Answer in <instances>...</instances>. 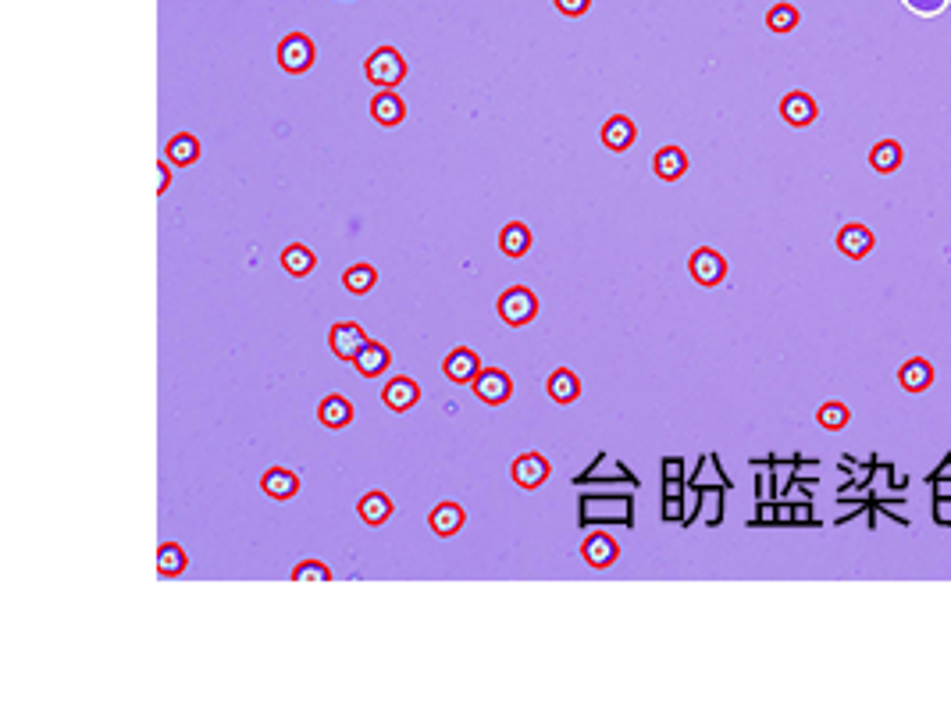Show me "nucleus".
<instances>
[{"instance_id":"7","label":"nucleus","mask_w":951,"mask_h":713,"mask_svg":"<svg viewBox=\"0 0 951 713\" xmlns=\"http://www.w3.org/2000/svg\"><path fill=\"white\" fill-rule=\"evenodd\" d=\"M328 346L339 361H357V353L367 346V332L357 325V321H335L332 332H328Z\"/></svg>"},{"instance_id":"19","label":"nucleus","mask_w":951,"mask_h":713,"mask_svg":"<svg viewBox=\"0 0 951 713\" xmlns=\"http://www.w3.org/2000/svg\"><path fill=\"white\" fill-rule=\"evenodd\" d=\"M545 393H549V400H553V403L567 407V403L581 400V378L574 375L570 368H556L553 375L545 378Z\"/></svg>"},{"instance_id":"36","label":"nucleus","mask_w":951,"mask_h":713,"mask_svg":"<svg viewBox=\"0 0 951 713\" xmlns=\"http://www.w3.org/2000/svg\"><path fill=\"white\" fill-rule=\"evenodd\" d=\"M157 172H161V179H157V193H168L171 186V172H168V161L157 164Z\"/></svg>"},{"instance_id":"29","label":"nucleus","mask_w":951,"mask_h":713,"mask_svg":"<svg viewBox=\"0 0 951 713\" xmlns=\"http://www.w3.org/2000/svg\"><path fill=\"white\" fill-rule=\"evenodd\" d=\"M798 8L795 4H788V0H777L770 11H766V29L770 33H791V29H798Z\"/></svg>"},{"instance_id":"1","label":"nucleus","mask_w":951,"mask_h":713,"mask_svg":"<svg viewBox=\"0 0 951 713\" xmlns=\"http://www.w3.org/2000/svg\"><path fill=\"white\" fill-rule=\"evenodd\" d=\"M364 75L371 86L392 90V86H399V82L407 79V58H403L396 47H378L371 50V58L364 61Z\"/></svg>"},{"instance_id":"11","label":"nucleus","mask_w":951,"mask_h":713,"mask_svg":"<svg viewBox=\"0 0 951 713\" xmlns=\"http://www.w3.org/2000/svg\"><path fill=\"white\" fill-rule=\"evenodd\" d=\"M382 400L392 414H407V410H414L417 400H421V386H417L414 378L399 375V378H392V382H385Z\"/></svg>"},{"instance_id":"30","label":"nucleus","mask_w":951,"mask_h":713,"mask_svg":"<svg viewBox=\"0 0 951 713\" xmlns=\"http://www.w3.org/2000/svg\"><path fill=\"white\" fill-rule=\"evenodd\" d=\"M816 421H820V428H827V432H841V428H848V421H852V410L841 400H827L816 410Z\"/></svg>"},{"instance_id":"13","label":"nucleus","mask_w":951,"mask_h":713,"mask_svg":"<svg viewBox=\"0 0 951 713\" xmlns=\"http://www.w3.org/2000/svg\"><path fill=\"white\" fill-rule=\"evenodd\" d=\"M371 118L385 129H396L407 118V100L399 97L396 90H378L371 97Z\"/></svg>"},{"instance_id":"9","label":"nucleus","mask_w":951,"mask_h":713,"mask_svg":"<svg viewBox=\"0 0 951 713\" xmlns=\"http://www.w3.org/2000/svg\"><path fill=\"white\" fill-rule=\"evenodd\" d=\"M442 375H446L449 382H456V386H471L474 378L481 375V357L471 346H456V350L446 353V361H442Z\"/></svg>"},{"instance_id":"8","label":"nucleus","mask_w":951,"mask_h":713,"mask_svg":"<svg viewBox=\"0 0 951 713\" xmlns=\"http://www.w3.org/2000/svg\"><path fill=\"white\" fill-rule=\"evenodd\" d=\"M834 243H838V250L848 257V261H862V257H870V254H873V246H877V236H873L870 225L848 222V225H841V229H838Z\"/></svg>"},{"instance_id":"31","label":"nucleus","mask_w":951,"mask_h":713,"mask_svg":"<svg viewBox=\"0 0 951 713\" xmlns=\"http://www.w3.org/2000/svg\"><path fill=\"white\" fill-rule=\"evenodd\" d=\"M332 578L335 574L321 560H303V564L293 567V582H332Z\"/></svg>"},{"instance_id":"24","label":"nucleus","mask_w":951,"mask_h":713,"mask_svg":"<svg viewBox=\"0 0 951 713\" xmlns=\"http://www.w3.org/2000/svg\"><path fill=\"white\" fill-rule=\"evenodd\" d=\"M357 514H360V521H364V525L382 528L385 521L392 517V500L385 496V492H367V496H360Z\"/></svg>"},{"instance_id":"2","label":"nucleus","mask_w":951,"mask_h":713,"mask_svg":"<svg viewBox=\"0 0 951 713\" xmlns=\"http://www.w3.org/2000/svg\"><path fill=\"white\" fill-rule=\"evenodd\" d=\"M538 307H542V304H538L535 289H528V286H510L503 296H499L496 311H499V318H503L510 328H524V325H531V321L538 318Z\"/></svg>"},{"instance_id":"18","label":"nucleus","mask_w":951,"mask_h":713,"mask_svg":"<svg viewBox=\"0 0 951 713\" xmlns=\"http://www.w3.org/2000/svg\"><path fill=\"white\" fill-rule=\"evenodd\" d=\"M317 421L325 428H332V432H339V428H350L353 425V403L346 400V396L332 393L325 396V400L317 403Z\"/></svg>"},{"instance_id":"32","label":"nucleus","mask_w":951,"mask_h":713,"mask_svg":"<svg viewBox=\"0 0 951 713\" xmlns=\"http://www.w3.org/2000/svg\"><path fill=\"white\" fill-rule=\"evenodd\" d=\"M902 4L912 11V15H919V18H934V15H941V11H948L951 0H902Z\"/></svg>"},{"instance_id":"21","label":"nucleus","mask_w":951,"mask_h":713,"mask_svg":"<svg viewBox=\"0 0 951 713\" xmlns=\"http://www.w3.org/2000/svg\"><path fill=\"white\" fill-rule=\"evenodd\" d=\"M464 521H467L464 507H460V503H453V500H442L439 507H435V510L428 514L431 532L442 535V539H449V535L460 532V528H464Z\"/></svg>"},{"instance_id":"12","label":"nucleus","mask_w":951,"mask_h":713,"mask_svg":"<svg viewBox=\"0 0 951 713\" xmlns=\"http://www.w3.org/2000/svg\"><path fill=\"white\" fill-rule=\"evenodd\" d=\"M581 557H585L588 567H599V571L602 567H613L620 557V542L606 532H592L585 542H581Z\"/></svg>"},{"instance_id":"14","label":"nucleus","mask_w":951,"mask_h":713,"mask_svg":"<svg viewBox=\"0 0 951 713\" xmlns=\"http://www.w3.org/2000/svg\"><path fill=\"white\" fill-rule=\"evenodd\" d=\"M898 386L912 396L927 393V389L934 386V364H930L927 357H909V361L898 368Z\"/></svg>"},{"instance_id":"34","label":"nucleus","mask_w":951,"mask_h":713,"mask_svg":"<svg viewBox=\"0 0 951 713\" xmlns=\"http://www.w3.org/2000/svg\"><path fill=\"white\" fill-rule=\"evenodd\" d=\"M681 475H684V464H681V460H677V457L663 460V478H667V482H677Z\"/></svg>"},{"instance_id":"20","label":"nucleus","mask_w":951,"mask_h":713,"mask_svg":"<svg viewBox=\"0 0 951 713\" xmlns=\"http://www.w3.org/2000/svg\"><path fill=\"white\" fill-rule=\"evenodd\" d=\"M261 489H264V496H271V500H282V503L296 500V492H300V475L289 468H271V471H264Z\"/></svg>"},{"instance_id":"16","label":"nucleus","mask_w":951,"mask_h":713,"mask_svg":"<svg viewBox=\"0 0 951 713\" xmlns=\"http://www.w3.org/2000/svg\"><path fill=\"white\" fill-rule=\"evenodd\" d=\"M392 364V350L385 343H378V339H367V346L357 353V361H353V368H357V375L364 378H382L385 371H389Z\"/></svg>"},{"instance_id":"15","label":"nucleus","mask_w":951,"mask_h":713,"mask_svg":"<svg viewBox=\"0 0 951 713\" xmlns=\"http://www.w3.org/2000/svg\"><path fill=\"white\" fill-rule=\"evenodd\" d=\"M599 136H602V143H606V150H613V154H627V150L634 147V140H638V129H634V122L627 115H613V118H606Z\"/></svg>"},{"instance_id":"25","label":"nucleus","mask_w":951,"mask_h":713,"mask_svg":"<svg viewBox=\"0 0 951 713\" xmlns=\"http://www.w3.org/2000/svg\"><path fill=\"white\" fill-rule=\"evenodd\" d=\"M282 268H285V275H293V279H307L310 271L317 268L314 250H310V246H303V243H289L282 250Z\"/></svg>"},{"instance_id":"28","label":"nucleus","mask_w":951,"mask_h":713,"mask_svg":"<svg viewBox=\"0 0 951 713\" xmlns=\"http://www.w3.org/2000/svg\"><path fill=\"white\" fill-rule=\"evenodd\" d=\"M186 550H182L179 542H164L161 550H157V574L161 578H179L182 571H186Z\"/></svg>"},{"instance_id":"37","label":"nucleus","mask_w":951,"mask_h":713,"mask_svg":"<svg viewBox=\"0 0 951 713\" xmlns=\"http://www.w3.org/2000/svg\"><path fill=\"white\" fill-rule=\"evenodd\" d=\"M667 496H681V482H667Z\"/></svg>"},{"instance_id":"23","label":"nucleus","mask_w":951,"mask_h":713,"mask_svg":"<svg viewBox=\"0 0 951 713\" xmlns=\"http://www.w3.org/2000/svg\"><path fill=\"white\" fill-rule=\"evenodd\" d=\"M905 164V150L898 140H880L870 147V168L877 175H891Z\"/></svg>"},{"instance_id":"27","label":"nucleus","mask_w":951,"mask_h":713,"mask_svg":"<svg viewBox=\"0 0 951 713\" xmlns=\"http://www.w3.org/2000/svg\"><path fill=\"white\" fill-rule=\"evenodd\" d=\"M342 286H346V293L364 296L378 286V271H374L371 264H353V268L342 271Z\"/></svg>"},{"instance_id":"22","label":"nucleus","mask_w":951,"mask_h":713,"mask_svg":"<svg viewBox=\"0 0 951 713\" xmlns=\"http://www.w3.org/2000/svg\"><path fill=\"white\" fill-rule=\"evenodd\" d=\"M164 161L175 164V168H189V164L200 161V140L193 132H175L168 143H164Z\"/></svg>"},{"instance_id":"6","label":"nucleus","mask_w":951,"mask_h":713,"mask_svg":"<svg viewBox=\"0 0 951 713\" xmlns=\"http://www.w3.org/2000/svg\"><path fill=\"white\" fill-rule=\"evenodd\" d=\"M549 475H553V464H549V460H545L542 453H535V450L521 453V457L510 464V478L521 485V489H528V492L549 482Z\"/></svg>"},{"instance_id":"4","label":"nucleus","mask_w":951,"mask_h":713,"mask_svg":"<svg viewBox=\"0 0 951 713\" xmlns=\"http://www.w3.org/2000/svg\"><path fill=\"white\" fill-rule=\"evenodd\" d=\"M688 271L699 286L713 289L727 279V257L720 254V250H713V246H699V250L688 257Z\"/></svg>"},{"instance_id":"10","label":"nucleus","mask_w":951,"mask_h":713,"mask_svg":"<svg viewBox=\"0 0 951 713\" xmlns=\"http://www.w3.org/2000/svg\"><path fill=\"white\" fill-rule=\"evenodd\" d=\"M816 115H820V107H816V100L805 90H791L788 97L781 100V118L791 129H809V125L816 122Z\"/></svg>"},{"instance_id":"26","label":"nucleus","mask_w":951,"mask_h":713,"mask_svg":"<svg viewBox=\"0 0 951 713\" xmlns=\"http://www.w3.org/2000/svg\"><path fill=\"white\" fill-rule=\"evenodd\" d=\"M531 243H535V239H531V229L524 222H510V225H503V232H499V250H503L506 257H513V261L528 254Z\"/></svg>"},{"instance_id":"17","label":"nucleus","mask_w":951,"mask_h":713,"mask_svg":"<svg viewBox=\"0 0 951 713\" xmlns=\"http://www.w3.org/2000/svg\"><path fill=\"white\" fill-rule=\"evenodd\" d=\"M688 154H684L681 147H674V143H667V147H659L656 157H652V172H656V179L663 182H677L684 179V172H688Z\"/></svg>"},{"instance_id":"35","label":"nucleus","mask_w":951,"mask_h":713,"mask_svg":"<svg viewBox=\"0 0 951 713\" xmlns=\"http://www.w3.org/2000/svg\"><path fill=\"white\" fill-rule=\"evenodd\" d=\"M681 510L684 507L677 496H667V500H663V517H667V521H681Z\"/></svg>"},{"instance_id":"33","label":"nucleus","mask_w":951,"mask_h":713,"mask_svg":"<svg viewBox=\"0 0 951 713\" xmlns=\"http://www.w3.org/2000/svg\"><path fill=\"white\" fill-rule=\"evenodd\" d=\"M553 4H556V11L567 18H581V15H588V8H592V0H553Z\"/></svg>"},{"instance_id":"3","label":"nucleus","mask_w":951,"mask_h":713,"mask_svg":"<svg viewBox=\"0 0 951 713\" xmlns=\"http://www.w3.org/2000/svg\"><path fill=\"white\" fill-rule=\"evenodd\" d=\"M314 58H317V47L307 33H289L282 43H278V65H282V72H289V75L310 72Z\"/></svg>"},{"instance_id":"5","label":"nucleus","mask_w":951,"mask_h":713,"mask_svg":"<svg viewBox=\"0 0 951 713\" xmlns=\"http://www.w3.org/2000/svg\"><path fill=\"white\" fill-rule=\"evenodd\" d=\"M471 389L485 407H503L513 396V378L506 375L503 368H481V375L471 382Z\"/></svg>"}]
</instances>
